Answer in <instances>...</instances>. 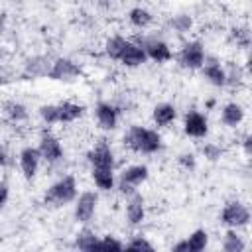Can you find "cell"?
Listing matches in <instances>:
<instances>
[{
    "mask_svg": "<svg viewBox=\"0 0 252 252\" xmlns=\"http://www.w3.org/2000/svg\"><path fill=\"white\" fill-rule=\"evenodd\" d=\"M122 142L128 150H132L134 154H142V156H154L163 148V136L159 134V130L148 128L144 124L128 126Z\"/></svg>",
    "mask_w": 252,
    "mask_h": 252,
    "instance_id": "1",
    "label": "cell"
},
{
    "mask_svg": "<svg viewBox=\"0 0 252 252\" xmlns=\"http://www.w3.org/2000/svg\"><path fill=\"white\" fill-rule=\"evenodd\" d=\"M79 195V183L77 177L73 173L61 175L59 179H55L43 193V203L49 207H67L69 203H73Z\"/></svg>",
    "mask_w": 252,
    "mask_h": 252,
    "instance_id": "2",
    "label": "cell"
},
{
    "mask_svg": "<svg viewBox=\"0 0 252 252\" xmlns=\"http://www.w3.org/2000/svg\"><path fill=\"white\" fill-rule=\"evenodd\" d=\"M83 75V69L77 61L69 59V57H57L49 63V69H47V79L49 81H55V83H77Z\"/></svg>",
    "mask_w": 252,
    "mask_h": 252,
    "instance_id": "3",
    "label": "cell"
},
{
    "mask_svg": "<svg viewBox=\"0 0 252 252\" xmlns=\"http://www.w3.org/2000/svg\"><path fill=\"white\" fill-rule=\"evenodd\" d=\"M250 209H248V205L244 203V201H240V199H232V201H228L224 207H222V211H220V215H219V220H220V224L222 226H226V228H244V226H248V222H250Z\"/></svg>",
    "mask_w": 252,
    "mask_h": 252,
    "instance_id": "4",
    "label": "cell"
},
{
    "mask_svg": "<svg viewBox=\"0 0 252 252\" xmlns=\"http://www.w3.org/2000/svg\"><path fill=\"white\" fill-rule=\"evenodd\" d=\"M150 179V169L146 163H132L128 167L122 169L116 185H118V191L122 195H132L134 191H138L140 185H144L146 181Z\"/></svg>",
    "mask_w": 252,
    "mask_h": 252,
    "instance_id": "5",
    "label": "cell"
},
{
    "mask_svg": "<svg viewBox=\"0 0 252 252\" xmlns=\"http://www.w3.org/2000/svg\"><path fill=\"white\" fill-rule=\"evenodd\" d=\"M205 57H207L205 43L201 39H189L181 45V49L177 53V63H179L181 69L199 71L205 63Z\"/></svg>",
    "mask_w": 252,
    "mask_h": 252,
    "instance_id": "6",
    "label": "cell"
},
{
    "mask_svg": "<svg viewBox=\"0 0 252 252\" xmlns=\"http://www.w3.org/2000/svg\"><path fill=\"white\" fill-rule=\"evenodd\" d=\"M39 150V156H41V161H45L47 165H55L59 161H63L65 158V148L59 140V136H55L51 130H43L39 134V140H37V146Z\"/></svg>",
    "mask_w": 252,
    "mask_h": 252,
    "instance_id": "7",
    "label": "cell"
},
{
    "mask_svg": "<svg viewBox=\"0 0 252 252\" xmlns=\"http://www.w3.org/2000/svg\"><path fill=\"white\" fill-rule=\"evenodd\" d=\"M138 41L142 43V47H144V51H146L150 61H154V63H169L173 59V49L165 39L156 37V35H144V37H138Z\"/></svg>",
    "mask_w": 252,
    "mask_h": 252,
    "instance_id": "8",
    "label": "cell"
},
{
    "mask_svg": "<svg viewBox=\"0 0 252 252\" xmlns=\"http://www.w3.org/2000/svg\"><path fill=\"white\" fill-rule=\"evenodd\" d=\"M75 207H73V217L79 224H87L93 220L94 213H96V207H98V193L96 191H83L77 195V199L73 201Z\"/></svg>",
    "mask_w": 252,
    "mask_h": 252,
    "instance_id": "9",
    "label": "cell"
},
{
    "mask_svg": "<svg viewBox=\"0 0 252 252\" xmlns=\"http://www.w3.org/2000/svg\"><path fill=\"white\" fill-rule=\"evenodd\" d=\"M183 134L193 140H203L209 136V118L197 108H189L183 116Z\"/></svg>",
    "mask_w": 252,
    "mask_h": 252,
    "instance_id": "10",
    "label": "cell"
},
{
    "mask_svg": "<svg viewBox=\"0 0 252 252\" xmlns=\"http://www.w3.org/2000/svg\"><path fill=\"white\" fill-rule=\"evenodd\" d=\"M120 112L122 108L110 100H98L94 104V120H96V126L100 130H116L118 126V120H120Z\"/></svg>",
    "mask_w": 252,
    "mask_h": 252,
    "instance_id": "11",
    "label": "cell"
},
{
    "mask_svg": "<svg viewBox=\"0 0 252 252\" xmlns=\"http://www.w3.org/2000/svg\"><path fill=\"white\" fill-rule=\"evenodd\" d=\"M87 161L91 167H110L114 169L116 165V156H114V150L112 146L106 142V140H98L94 142L89 152H87Z\"/></svg>",
    "mask_w": 252,
    "mask_h": 252,
    "instance_id": "12",
    "label": "cell"
},
{
    "mask_svg": "<svg viewBox=\"0 0 252 252\" xmlns=\"http://www.w3.org/2000/svg\"><path fill=\"white\" fill-rule=\"evenodd\" d=\"M18 165L22 171V177L26 181H33L37 177L39 165H41V156L35 146H24L18 154Z\"/></svg>",
    "mask_w": 252,
    "mask_h": 252,
    "instance_id": "13",
    "label": "cell"
},
{
    "mask_svg": "<svg viewBox=\"0 0 252 252\" xmlns=\"http://www.w3.org/2000/svg\"><path fill=\"white\" fill-rule=\"evenodd\" d=\"M124 215H126V220L130 226H140L146 220V199L142 193L134 191L132 195H128Z\"/></svg>",
    "mask_w": 252,
    "mask_h": 252,
    "instance_id": "14",
    "label": "cell"
},
{
    "mask_svg": "<svg viewBox=\"0 0 252 252\" xmlns=\"http://www.w3.org/2000/svg\"><path fill=\"white\" fill-rule=\"evenodd\" d=\"M146 61H148V55H146L142 43L138 39H128L124 51L118 57V63L124 65L126 69H136V67H142Z\"/></svg>",
    "mask_w": 252,
    "mask_h": 252,
    "instance_id": "15",
    "label": "cell"
},
{
    "mask_svg": "<svg viewBox=\"0 0 252 252\" xmlns=\"http://www.w3.org/2000/svg\"><path fill=\"white\" fill-rule=\"evenodd\" d=\"M201 71V75H203V79L209 83V85H213V87H219V89H222V87H226V73H224V65L219 61V59H215V57H205V63H203V67L199 69Z\"/></svg>",
    "mask_w": 252,
    "mask_h": 252,
    "instance_id": "16",
    "label": "cell"
},
{
    "mask_svg": "<svg viewBox=\"0 0 252 252\" xmlns=\"http://www.w3.org/2000/svg\"><path fill=\"white\" fill-rule=\"evenodd\" d=\"M2 114L4 118L10 122V124H26L30 120V110L28 106L22 102V100H16V98H10V100H4L2 104Z\"/></svg>",
    "mask_w": 252,
    "mask_h": 252,
    "instance_id": "17",
    "label": "cell"
},
{
    "mask_svg": "<svg viewBox=\"0 0 252 252\" xmlns=\"http://www.w3.org/2000/svg\"><path fill=\"white\" fill-rule=\"evenodd\" d=\"M177 120V106L171 102H158L152 110V122L156 128H169Z\"/></svg>",
    "mask_w": 252,
    "mask_h": 252,
    "instance_id": "18",
    "label": "cell"
},
{
    "mask_svg": "<svg viewBox=\"0 0 252 252\" xmlns=\"http://www.w3.org/2000/svg\"><path fill=\"white\" fill-rule=\"evenodd\" d=\"M85 114V104L75 100H61L57 102V122L59 124H73Z\"/></svg>",
    "mask_w": 252,
    "mask_h": 252,
    "instance_id": "19",
    "label": "cell"
},
{
    "mask_svg": "<svg viewBox=\"0 0 252 252\" xmlns=\"http://www.w3.org/2000/svg\"><path fill=\"white\" fill-rule=\"evenodd\" d=\"M244 118H246V108L236 100H230L220 108V122L226 128H238L244 122Z\"/></svg>",
    "mask_w": 252,
    "mask_h": 252,
    "instance_id": "20",
    "label": "cell"
},
{
    "mask_svg": "<svg viewBox=\"0 0 252 252\" xmlns=\"http://www.w3.org/2000/svg\"><path fill=\"white\" fill-rule=\"evenodd\" d=\"M91 181L98 191H112L116 187V175L110 167H91Z\"/></svg>",
    "mask_w": 252,
    "mask_h": 252,
    "instance_id": "21",
    "label": "cell"
},
{
    "mask_svg": "<svg viewBox=\"0 0 252 252\" xmlns=\"http://www.w3.org/2000/svg\"><path fill=\"white\" fill-rule=\"evenodd\" d=\"M126 18H128V24L134 30H140V32L142 30H148L154 24V14L146 6H134V8H130L128 14H126Z\"/></svg>",
    "mask_w": 252,
    "mask_h": 252,
    "instance_id": "22",
    "label": "cell"
},
{
    "mask_svg": "<svg viewBox=\"0 0 252 252\" xmlns=\"http://www.w3.org/2000/svg\"><path fill=\"white\" fill-rule=\"evenodd\" d=\"M126 43H128V37H124L122 33L108 35V37L104 39V45H102L104 55H106L108 59H112V61H118V57H120V53L124 51Z\"/></svg>",
    "mask_w": 252,
    "mask_h": 252,
    "instance_id": "23",
    "label": "cell"
},
{
    "mask_svg": "<svg viewBox=\"0 0 252 252\" xmlns=\"http://www.w3.org/2000/svg\"><path fill=\"white\" fill-rule=\"evenodd\" d=\"M96 242H98V234L91 228H83L75 234L73 246L79 250H85V252H93V250H96Z\"/></svg>",
    "mask_w": 252,
    "mask_h": 252,
    "instance_id": "24",
    "label": "cell"
},
{
    "mask_svg": "<svg viewBox=\"0 0 252 252\" xmlns=\"http://www.w3.org/2000/svg\"><path fill=\"white\" fill-rule=\"evenodd\" d=\"M167 26H169L171 32H175V33H179V35H185V33H189V32L193 30L195 20H193L191 14H175V16L169 18Z\"/></svg>",
    "mask_w": 252,
    "mask_h": 252,
    "instance_id": "25",
    "label": "cell"
},
{
    "mask_svg": "<svg viewBox=\"0 0 252 252\" xmlns=\"http://www.w3.org/2000/svg\"><path fill=\"white\" fill-rule=\"evenodd\" d=\"M220 248H222L224 252H242V250H246V242H244V238L236 232V228H226V232H224V236H222Z\"/></svg>",
    "mask_w": 252,
    "mask_h": 252,
    "instance_id": "26",
    "label": "cell"
},
{
    "mask_svg": "<svg viewBox=\"0 0 252 252\" xmlns=\"http://www.w3.org/2000/svg\"><path fill=\"white\" fill-rule=\"evenodd\" d=\"M185 242H187L189 252H201V250H205V248L209 246V232H207L205 228H195V230L185 238Z\"/></svg>",
    "mask_w": 252,
    "mask_h": 252,
    "instance_id": "27",
    "label": "cell"
},
{
    "mask_svg": "<svg viewBox=\"0 0 252 252\" xmlns=\"http://www.w3.org/2000/svg\"><path fill=\"white\" fill-rule=\"evenodd\" d=\"M224 73H226V87H240L244 81H246V69L240 67L238 63H230L224 67Z\"/></svg>",
    "mask_w": 252,
    "mask_h": 252,
    "instance_id": "28",
    "label": "cell"
},
{
    "mask_svg": "<svg viewBox=\"0 0 252 252\" xmlns=\"http://www.w3.org/2000/svg\"><path fill=\"white\" fill-rule=\"evenodd\" d=\"M47 69H49V63H45L43 57H33L32 61L26 63L24 73L28 77H45L47 75Z\"/></svg>",
    "mask_w": 252,
    "mask_h": 252,
    "instance_id": "29",
    "label": "cell"
},
{
    "mask_svg": "<svg viewBox=\"0 0 252 252\" xmlns=\"http://www.w3.org/2000/svg\"><path fill=\"white\" fill-rule=\"evenodd\" d=\"M37 114H39V120H41L45 126L59 124V122H57V102L41 104V106L37 108Z\"/></svg>",
    "mask_w": 252,
    "mask_h": 252,
    "instance_id": "30",
    "label": "cell"
},
{
    "mask_svg": "<svg viewBox=\"0 0 252 252\" xmlns=\"http://www.w3.org/2000/svg\"><path fill=\"white\" fill-rule=\"evenodd\" d=\"M124 250H132V252H142V250H148V252H152L154 250V244L146 238V236H142V234H136V236H132L128 242H124Z\"/></svg>",
    "mask_w": 252,
    "mask_h": 252,
    "instance_id": "31",
    "label": "cell"
},
{
    "mask_svg": "<svg viewBox=\"0 0 252 252\" xmlns=\"http://www.w3.org/2000/svg\"><path fill=\"white\" fill-rule=\"evenodd\" d=\"M96 250H114V252H120V250H124V242L118 240L112 234H102V236H98Z\"/></svg>",
    "mask_w": 252,
    "mask_h": 252,
    "instance_id": "32",
    "label": "cell"
},
{
    "mask_svg": "<svg viewBox=\"0 0 252 252\" xmlns=\"http://www.w3.org/2000/svg\"><path fill=\"white\" fill-rule=\"evenodd\" d=\"M201 156L207 159V161H219L222 158V148L215 142H207L203 148H201Z\"/></svg>",
    "mask_w": 252,
    "mask_h": 252,
    "instance_id": "33",
    "label": "cell"
},
{
    "mask_svg": "<svg viewBox=\"0 0 252 252\" xmlns=\"http://www.w3.org/2000/svg\"><path fill=\"white\" fill-rule=\"evenodd\" d=\"M177 165L183 171H193L197 167V156L193 152H183V154L177 156Z\"/></svg>",
    "mask_w": 252,
    "mask_h": 252,
    "instance_id": "34",
    "label": "cell"
},
{
    "mask_svg": "<svg viewBox=\"0 0 252 252\" xmlns=\"http://www.w3.org/2000/svg\"><path fill=\"white\" fill-rule=\"evenodd\" d=\"M232 39L236 41V47L248 49V45H250V32H248V28H236L232 32Z\"/></svg>",
    "mask_w": 252,
    "mask_h": 252,
    "instance_id": "35",
    "label": "cell"
},
{
    "mask_svg": "<svg viewBox=\"0 0 252 252\" xmlns=\"http://www.w3.org/2000/svg\"><path fill=\"white\" fill-rule=\"evenodd\" d=\"M8 199H10V185L6 181H0V209L8 203Z\"/></svg>",
    "mask_w": 252,
    "mask_h": 252,
    "instance_id": "36",
    "label": "cell"
},
{
    "mask_svg": "<svg viewBox=\"0 0 252 252\" xmlns=\"http://www.w3.org/2000/svg\"><path fill=\"white\" fill-rule=\"evenodd\" d=\"M242 152H244V156L246 158H250L252 156V136L250 134H244V138H242Z\"/></svg>",
    "mask_w": 252,
    "mask_h": 252,
    "instance_id": "37",
    "label": "cell"
},
{
    "mask_svg": "<svg viewBox=\"0 0 252 252\" xmlns=\"http://www.w3.org/2000/svg\"><path fill=\"white\" fill-rule=\"evenodd\" d=\"M171 250H173V252H189V248H187V242H185V238H183V240H179V242H175V244L171 246Z\"/></svg>",
    "mask_w": 252,
    "mask_h": 252,
    "instance_id": "38",
    "label": "cell"
},
{
    "mask_svg": "<svg viewBox=\"0 0 252 252\" xmlns=\"http://www.w3.org/2000/svg\"><path fill=\"white\" fill-rule=\"evenodd\" d=\"M6 163H8V152H6V148L0 144V169H2Z\"/></svg>",
    "mask_w": 252,
    "mask_h": 252,
    "instance_id": "39",
    "label": "cell"
},
{
    "mask_svg": "<svg viewBox=\"0 0 252 252\" xmlns=\"http://www.w3.org/2000/svg\"><path fill=\"white\" fill-rule=\"evenodd\" d=\"M215 104H217V100H215V98H211V100H207V104H205V106L211 110V108H215Z\"/></svg>",
    "mask_w": 252,
    "mask_h": 252,
    "instance_id": "40",
    "label": "cell"
},
{
    "mask_svg": "<svg viewBox=\"0 0 252 252\" xmlns=\"http://www.w3.org/2000/svg\"><path fill=\"white\" fill-rule=\"evenodd\" d=\"M98 2H102V4H112V2H116V0H98Z\"/></svg>",
    "mask_w": 252,
    "mask_h": 252,
    "instance_id": "41",
    "label": "cell"
},
{
    "mask_svg": "<svg viewBox=\"0 0 252 252\" xmlns=\"http://www.w3.org/2000/svg\"><path fill=\"white\" fill-rule=\"evenodd\" d=\"M2 85H4V75L0 73V87H2Z\"/></svg>",
    "mask_w": 252,
    "mask_h": 252,
    "instance_id": "42",
    "label": "cell"
}]
</instances>
